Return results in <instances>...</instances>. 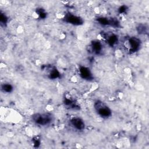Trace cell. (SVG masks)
Returning a JSON list of instances; mask_svg holds the SVG:
<instances>
[{"label":"cell","mask_w":149,"mask_h":149,"mask_svg":"<svg viewBox=\"0 0 149 149\" xmlns=\"http://www.w3.org/2000/svg\"><path fill=\"white\" fill-rule=\"evenodd\" d=\"M32 119L34 123L38 125L45 126L49 124L52 120V116L49 113H35L32 116Z\"/></svg>","instance_id":"1"},{"label":"cell","mask_w":149,"mask_h":149,"mask_svg":"<svg viewBox=\"0 0 149 149\" xmlns=\"http://www.w3.org/2000/svg\"><path fill=\"white\" fill-rule=\"evenodd\" d=\"M94 108L98 115L103 118H108L112 115L111 109L103 102L96 101L94 104Z\"/></svg>","instance_id":"2"},{"label":"cell","mask_w":149,"mask_h":149,"mask_svg":"<svg viewBox=\"0 0 149 149\" xmlns=\"http://www.w3.org/2000/svg\"><path fill=\"white\" fill-rule=\"evenodd\" d=\"M126 47L130 52H135L138 51L141 45L140 39L137 37H130L127 41Z\"/></svg>","instance_id":"3"},{"label":"cell","mask_w":149,"mask_h":149,"mask_svg":"<svg viewBox=\"0 0 149 149\" xmlns=\"http://www.w3.org/2000/svg\"><path fill=\"white\" fill-rule=\"evenodd\" d=\"M64 20L68 23L77 26L82 24L83 23V20L80 17L70 13L65 15Z\"/></svg>","instance_id":"4"},{"label":"cell","mask_w":149,"mask_h":149,"mask_svg":"<svg viewBox=\"0 0 149 149\" xmlns=\"http://www.w3.org/2000/svg\"><path fill=\"white\" fill-rule=\"evenodd\" d=\"M72 126L78 130H83L84 129L85 124L82 119L79 117H74L70 120Z\"/></svg>","instance_id":"5"},{"label":"cell","mask_w":149,"mask_h":149,"mask_svg":"<svg viewBox=\"0 0 149 149\" xmlns=\"http://www.w3.org/2000/svg\"><path fill=\"white\" fill-rule=\"evenodd\" d=\"M79 73L80 76L81 78L85 80H91L93 78L92 73L90 71V70L85 66H81L79 69Z\"/></svg>","instance_id":"6"},{"label":"cell","mask_w":149,"mask_h":149,"mask_svg":"<svg viewBox=\"0 0 149 149\" xmlns=\"http://www.w3.org/2000/svg\"><path fill=\"white\" fill-rule=\"evenodd\" d=\"M102 48L103 45L101 42L97 40H95L91 42V49L94 53L96 54H100L102 51Z\"/></svg>","instance_id":"7"},{"label":"cell","mask_w":149,"mask_h":149,"mask_svg":"<svg viewBox=\"0 0 149 149\" xmlns=\"http://www.w3.org/2000/svg\"><path fill=\"white\" fill-rule=\"evenodd\" d=\"M107 42L109 44V45L111 47H113L118 41V37L115 34H112L110 36H108L107 38Z\"/></svg>","instance_id":"8"},{"label":"cell","mask_w":149,"mask_h":149,"mask_svg":"<svg viewBox=\"0 0 149 149\" xmlns=\"http://www.w3.org/2000/svg\"><path fill=\"white\" fill-rule=\"evenodd\" d=\"M13 87L12 85L9 83H4L1 85V90L5 93H9L12 91Z\"/></svg>","instance_id":"9"},{"label":"cell","mask_w":149,"mask_h":149,"mask_svg":"<svg viewBox=\"0 0 149 149\" xmlns=\"http://www.w3.org/2000/svg\"><path fill=\"white\" fill-rule=\"evenodd\" d=\"M97 21L100 24L104 26H109V19L105 17H100L97 19Z\"/></svg>","instance_id":"10"},{"label":"cell","mask_w":149,"mask_h":149,"mask_svg":"<svg viewBox=\"0 0 149 149\" xmlns=\"http://www.w3.org/2000/svg\"><path fill=\"white\" fill-rule=\"evenodd\" d=\"M60 75L59 72H58V70H56L55 68L52 69L49 74V77L50 79H55L58 78Z\"/></svg>","instance_id":"11"},{"label":"cell","mask_w":149,"mask_h":149,"mask_svg":"<svg viewBox=\"0 0 149 149\" xmlns=\"http://www.w3.org/2000/svg\"><path fill=\"white\" fill-rule=\"evenodd\" d=\"M37 15L41 18V19H44L47 16V13L45 11V10L42 8H38L36 10Z\"/></svg>","instance_id":"12"},{"label":"cell","mask_w":149,"mask_h":149,"mask_svg":"<svg viewBox=\"0 0 149 149\" xmlns=\"http://www.w3.org/2000/svg\"><path fill=\"white\" fill-rule=\"evenodd\" d=\"M8 20V18L6 16V15L5 13H1V15H0V22H1V24L5 25V24L7 23Z\"/></svg>","instance_id":"13"},{"label":"cell","mask_w":149,"mask_h":149,"mask_svg":"<svg viewBox=\"0 0 149 149\" xmlns=\"http://www.w3.org/2000/svg\"><path fill=\"white\" fill-rule=\"evenodd\" d=\"M127 9V8L126 5H122L118 9V11H119V13H123L126 12Z\"/></svg>","instance_id":"14"}]
</instances>
